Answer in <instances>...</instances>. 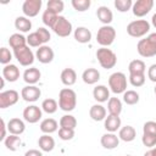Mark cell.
Instances as JSON below:
<instances>
[{"instance_id":"14","label":"cell","mask_w":156,"mask_h":156,"mask_svg":"<svg viewBox=\"0 0 156 156\" xmlns=\"http://www.w3.org/2000/svg\"><path fill=\"white\" fill-rule=\"evenodd\" d=\"M54 57H55V52L49 45H41L35 51V58L40 63H44V65L50 63V62H52Z\"/></svg>"},{"instance_id":"48","label":"cell","mask_w":156,"mask_h":156,"mask_svg":"<svg viewBox=\"0 0 156 156\" xmlns=\"http://www.w3.org/2000/svg\"><path fill=\"white\" fill-rule=\"evenodd\" d=\"M147 78H149L151 82L156 83V63H152V65L147 68Z\"/></svg>"},{"instance_id":"53","label":"cell","mask_w":156,"mask_h":156,"mask_svg":"<svg viewBox=\"0 0 156 156\" xmlns=\"http://www.w3.org/2000/svg\"><path fill=\"white\" fill-rule=\"evenodd\" d=\"M0 79H1V88H0V89H4V87H5V78L1 77Z\"/></svg>"},{"instance_id":"35","label":"cell","mask_w":156,"mask_h":156,"mask_svg":"<svg viewBox=\"0 0 156 156\" xmlns=\"http://www.w3.org/2000/svg\"><path fill=\"white\" fill-rule=\"evenodd\" d=\"M21 138L18 135H13V134H9L6 136V139L4 140V144L6 146L7 150L10 151H16L18 149V146L21 145Z\"/></svg>"},{"instance_id":"18","label":"cell","mask_w":156,"mask_h":156,"mask_svg":"<svg viewBox=\"0 0 156 156\" xmlns=\"http://www.w3.org/2000/svg\"><path fill=\"white\" fill-rule=\"evenodd\" d=\"M20 68L16 66V65H6L4 66L2 68V78H5V80L10 82V83H13L16 82L18 78H20Z\"/></svg>"},{"instance_id":"29","label":"cell","mask_w":156,"mask_h":156,"mask_svg":"<svg viewBox=\"0 0 156 156\" xmlns=\"http://www.w3.org/2000/svg\"><path fill=\"white\" fill-rule=\"evenodd\" d=\"M61 82L66 87H71L77 82V73L73 68H65L60 74Z\"/></svg>"},{"instance_id":"39","label":"cell","mask_w":156,"mask_h":156,"mask_svg":"<svg viewBox=\"0 0 156 156\" xmlns=\"http://www.w3.org/2000/svg\"><path fill=\"white\" fill-rule=\"evenodd\" d=\"M27 45L29 48H40L44 44H43L39 34L37 32H32V33H29L27 35Z\"/></svg>"},{"instance_id":"43","label":"cell","mask_w":156,"mask_h":156,"mask_svg":"<svg viewBox=\"0 0 156 156\" xmlns=\"http://www.w3.org/2000/svg\"><path fill=\"white\" fill-rule=\"evenodd\" d=\"M11 60H12V54H11V51H10L7 48L2 46V48L0 49V62H1L4 66H6V65H10Z\"/></svg>"},{"instance_id":"9","label":"cell","mask_w":156,"mask_h":156,"mask_svg":"<svg viewBox=\"0 0 156 156\" xmlns=\"http://www.w3.org/2000/svg\"><path fill=\"white\" fill-rule=\"evenodd\" d=\"M20 99V94L15 89L5 90L0 93V108H7L17 104Z\"/></svg>"},{"instance_id":"30","label":"cell","mask_w":156,"mask_h":156,"mask_svg":"<svg viewBox=\"0 0 156 156\" xmlns=\"http://www.w3.org/2000/svg\"><path fill=\"white\" fill-rule=\"evenodd\" d=\"M15 28L18 33H27L32 29V21L26 16H18L15 20Z\"/></svg>"},{"instance_id":"54","label":"cell","mask_w":156,"mask_h":156,"mask_svg":"<svg viewBox=\"0 0 156 156\" xmlns=\"http://www.w3.org/2000/svg\"><path fill=\"white\" fill-rule=\"evenodd\" d=\"M154 91H155V94H156V85H155V89H154Z\"/></svg>"},{"instance_id":"38","label":"cell","mask_w":156,"mask_h":156,"mask_svg":"<svg viewBox=\"0 0 156 156\" xmlns=\"http://www.w3.org/2000/svg\"><path fill=\"white\" fill-rule=\"evenodd\" d=\"M46 9L60 16V13L65 9V4H63L62 0H49L48 4H46Z\"/></svg>"},{"instance_id":"49","label":"cell","mask_w":156,"mask_h":156,"mask_svg":"<svg viewBox=\"0 0 156 156\" xmlns=\"http://www.w3.org/2000/svg\"><path fill=\"white\" fill-rule=\"evenodd\" d=\"M6 130H7V124L5 123V121L1 118V136H0V140L4 141L6 139Z\"/></svg>"},{"instance_id":"15","label":"cell","mask_w":156,"mask_h":156,"mask_svg":"<svg viewBox=\"0 0 156 156\" xmlns=\"http://www.w3.org/2000/svg\"><path fill=\"white\" fill-rule=\"evenodd\" d=\"M41 78V73L37 67H28L23 72V80L27 85H35Z\"/></svg>"},{"instance_id":"40","label":"cell","mask_w":156,"mask_h":156,"mask_svg":"<svg viewBox=\"0 0 156 156\" xmlns=\"http://www.w3.org/2000/svg\"><path fill=\"white\" fill-rule=\"evenodd\" d=\"M115 7L119 12H128L133 7V1L132 0H115L113 2Z\"/></svg>"},{"instance_id":"42","label":"cell","mask_w":156,"mask_h":156,"mask_svg":"<svg viewBox=\"0 0 156 156\" xmlns=\"http://www.w3.org/2000/svg\"><path fill=\"white\" fill-rule=\"evenodd\" d=\"M145 73L143 74H129V83L135 87V88H139V87H143L144 83H145Z\"/></svg>"},{"instance_id":"22","label":"cell","mask_w":156,"mask_h":156,"mask_svg":"<svg viewBox=\"0 0 156 156\" xmlns=\"http://www.w3.org/2000/svg\"><path fill=\"white\" fill-rule=\"evenodd\" d=\"M73 37L76 39V41L80 43V44H87L91 40V32L90 29H88L87 27H77L73 32Z\"/></svg>"},{"instance_id":"37","label":"cell","mask_w":156,"mask_h":156,"mask_svg":"<svg viewBox=\"0 0 156 156\" xmlns=\"http://www.w3.org/2000/svg\"><path fill=\"white\" fill-rule=\"evenodd\" d=\"M139 99L140 96L135 90H126L123 93V101L127 105H135L139 102Z\"/></svg>"},{"instance_id":"13","label":"cell","mask_w":156,"mask_h":156,"mask_svg":"<svg viewBox=\"0 0 156 156\" xmlns=\"http://www.w3.org/2000/svg\"><path fill=\"white\" fill-rule=\"evenodd\" d=\"M41 96V90L37 85H26L21 90V98L27 102H35Z\"/></svg>"},{"instance_id":"19","label":"cell","mask_w":156,"mask_h":156,"mask_svg":"<svg viewBox=\"0 0 156 156\" xmlns=\"http://www.w3.org/2000/svg\"><path fill=\"white\" fill-rule=\"evenodd\" d=\"M93 98L99 104L106 102L110 99V89L104 84H99L93 89Z\"/></svg>"},{"instance_id":"25","label":"cell","mask_w":156,"mask_h":156,"mask_svg":"<svg viewBox=\"0 0 156 156\" xmlns=\"http://www.w3.org/2000/svg\"><path fill=\"white\" fill-rule=\"evenodd\" d=\"M121 118L119 116H112L108 115L104 121V127L108 133H115L121 129Z\"/></svg>"},{"instance_id":"4","label":"cell","mask_w":156,"mask_h":156,"mask_svg":"<svg viewBox=\"0 0 156 156\" xmlns=\"http://www.w3.org/2000/svg\"><path fill=\"white\" fill-rule=\"evenodd\" d=\"M151 24L146 20H135L128 23L127 33L133 38H141L150 32Z\"/></svg>"},{"instance_id":"8","label":"cell","mask_w":156,"mask_h":156,"mask_svg":"<svg viewBox=\"0 0 156 156\" xmlns=\"http://www.w3.org/2000/svg\"><path fill=\"white\" fill-rule=\"evenodd\" d=\"M51 29L56 35H58L61 38H66L72 33L73 27H72V23L69 22V20H67L65 16L60 15L57 21H56V23L54 24V27Z\"/></svg>"},{"instance_id":"5","label":"cell","mask_w":156,"mask_h":156,"mask_svg":"<svg viewBox=\"0 0 156 156\" xmlns=\"http://www.w3.org/2000/svg\"><path fill=\"white\" fill-rule=\"evenodd\" d=\"M116 39V29L112 26H101L96 33V41L101 48H108Z\"/></svg>"},{"instance_id":"23","label":"cell","mask_w":156,"mask_h":156,"mask_svg":"<svg viewBox=\"0 0 156 156\" xmlns=\"http://www.w3.org/2000/svg\"><path fill=\"white\" fill-rule=\"evenodd\" d=\"M38 146L44 152H50L55 149V140L50 134H43L38 139Z\"/></svg>"},{"instance_id":"47","label":"cell","mask_w":156,"mask_h":156,"mask_svg":"<svg viewBox=\"0 0 156 156\" xmlns=\"http://www.w3.org/2000/svg\"><path fill=\"white\" fill-rule=\"evenodd\" d=\"M143 133L144 134H151L156 135V122L155 121H147L143 126Z\"/></svg>"},{"instance_id":"28","label":"cell","mask_w":156,"mask_h":156,"mask_svg":"<svg viewBox=\"0 0 156 156\" xmlns=\"http://www.w3.org/2000/svg\"><path fill=\"white\" fill-rule=\"evenodd\" d=\"M9 45L12 50L27 46V37H24L22 33H13L9 38Z\"/></svg>"},{"instance_id":"50","label":"cell","mask_w":156,"mask_h":156,"mask_svg":"<svg viewBox=\"0 0 156 156\" xmlns=\"http://www.w3.org/2000/svg\"><path fill=\"white\" fill-rule=\"evenodd\" d=\"M24 156H43V151L37 150V149H30V150L26 151Z\"/></svg>"},{"instance_id":"17","label":"cell","mask_w":156,"mask_h":156,"mask_svg":"<svg viewBox=\"0 0 156 156\" xmlns=\"http://www.w3.org/2000/svg\"><path fill=\"white\" fill-rule=\"evenodd\" d=\"M7 130H9V134L21 135L26 130V124L21 118L13 117L7 122Z\"/></svg>"},{"instance_id":"3","label":"cell","mask_w":156,"mask_h":156,"mask_svg":"<svg viewBox=\"0 0 156 156\" xmlns=\"http://www.w3.org/2000/svg\"><path fill=\"white\" fill-rule=\"evenodd\" d=\"M96 58L100 66L105 69H111L117 63V55L108 48H100L96 50Z\"/></svg>"},{"instance_id":"56","label":"cell","mask_w":156,"mask_h":156,"mask_svg":"<svg viewBox=\"0 0 156 156\" xmlns=\"http://www.w3.org/2000/svg\"><path fill=\"white\" fill-rule=\"evenodd\" d=\"M126 156H132V155H126Z\"/></svg>"},{"instance_id":"52","label":"cell","mask_w":156,"mask_h":156,"mask_svg":"<svg viewBox=\"0 0 156 156\" xmlns=\"http://www.w3.org/2000/svg\"><path fill=\"white\" fill-rule=\"evenodd\" d=\"M151 24L156 28V13H154V15H152V17H151Z\"/></svg>"},{"instance_id":"33","label":"cell","mask_w":156,"mask_h":156,"mask_svg":"<svg viewBox=\"0 0 156 156\" xmlns=\"http://www.w3.org/2000/svg\"><path fill=\"white\" fill-rule=\"evenodd\" d=\"M40 107H41L43 112H45V113H48V115H52V113H55V112L57 111V108H58V102H57L55 99H52V98H48V99L43 100Z\"/></svg>"},{"instance_id":"6","label":"cell","mask_w":156,"mask_h":156,"mask_svg":"<svg viewBox=\"0 0 156 156\" xmlns=\"http://www.w3.org/2000/svg\"><path fill=\"white\" fill-rule=\"evenodd\" d=\"M108 88L113 94H123L127 90V76L123 72H115L108 77Z\"/></svg>"},{"instance_id":"41","label":"cell","mask_w":156,"mask_h":156,"mask_svg":"<svg viewBox=\"0 0 156 156\" xmlns=\"http://www.w3.org/2000/svg\"><path fill=\"white\" fill-rule=\"evenodd\" d=\"M71 4L77 12H84L90 7L91 1L90 0H72Z\"/></svg>"},{"instance_id":"11","label":"cell","mask_w":156,"mask_h":156,"mask_svg":"<svg viewBox=\"0 0 156 156\" xmlns=\"http://www.w3.org/2000/svg\"><path fill=\"white\" fill-rule=\"evenodd\" d=\"M154 7V0H136L133 2V15L135 17H144L147 15Z\"/></svg>"},{"instance_id":"1","label":"cell","mask_w":156,"mask_h":156,"mask_svg":"<svg viewBox=\"0 0 156 156\" xmlns=\"http://www.w3.org/2000/svg\"><path fill=\"white\" fill-rule=\"evenodd\" d=\"M77 106V94L71 88H63L58 93V107L65 112H71Z\"/></svg>"},{"instance_id":"7","label":"cell","mask_w":156,"mask_h":156,"mask_svg":"<svg viewBox=\"0 0 156 156\" xmlns=\"http://www.w3.org/2000/svg\"><path fill=\"white\" fill-rule=\"evenodd\" d=\"M13 56L17 60V62L23 66V67H29L33 65L34 60H35V54H33L32 49H29V46H23L20 49L13 50Z\"/></svg>"},{"instance_id":"31","label":"cell","mask_w":156,"mask_h":156,"mask_svg":"<svg viewBox=\"0 0 156 156\" xmlns=\"http://www.w3.org/2000/svg\"><path fill=\"white\" fill-rule=\"evenodd\" d=\"M122 101L113 96V98H110L108 101H107V111H108V115H112V116H119L121 112H122Z\"/></svg>"},{"instance_id":"21","label":"cell","mask_w":156,"mask_h":156,"mask_svg":"<svg viewBox=\"0 0 156 156\" xmlns=\"http://www.w3.org/2000/svg\"><path fill=\"white\" fill-rule=\"evenodd\" d=\"M96 16L102 26H110V23L113 21V13L107 6H99L96 10Z\"/></svg>"},{"instance_id":"51","label":"cell","mask_w":156,"mask_h":156,"mask_svg":"<svg viewBox=\"0 0 156 156\" xmlns=\"http://www.w3.org/2000/svg\"><path fill=\"white\" fill-rule=\"evenodd\" d=\"M144 156H156V152H155L154 147H152V149H150L149 151H146V152L144 154Z\"/></svg>"},{"instance_id":"46","label":"cell","mask_w":156,"mask_h":156,"mask_svg":"<svg viewBox=\"0 0 156 156\" xmlns=\"http://www.w3.org/2000/svg\"><path fill=\"white\" fill-rule=\"evenodd\" d=\"M35 32L39 34V37H40V39H41V41H43V44H44V45H46V43L51 39V34H50L49 29H48V28H45V27H39Z\"/></svg>"},{"instance_id":"44","label":"cell","mask_w":156,"mask_h":156,"mask_svg":"<svg viewBox=\"0 0 156 156\" xmlns=\"http://www.w3.org/2000/svg\"><path fill=\"white\" fill-rule=\"evenodd\" d=\"M58 138L61 140L68 141L74 138V129H68V128H60L58 129Z\"/></svg>"},{"instance_id":"24","label":"cell","mask_w":156,"mask_h":156,"mask_svg":"<svg viewBox=\"0 0 156 156\" xmlns=\"http://www.w3.org/2000/svg\"><path fill=\"white\" fill-rule=\"evenodd\" d=\"M82 79H83V82L85 84L93 85V84H95V83L99 82V79H100V72L96 68H93V67L87 68L82 73Z\"/></svg>"},{"instance_id":"10","label":"cell","mask_w":156,"mask_h":156,"mask_svg":"<svg viewBox=\"0 0 156 156\" xmlns=\"http://www.w3.org/2000/svg\"><path fill=\"white\" fill-rule=\"evenodd\" d=\"M41 116H43V110H41V107H39L37 105H29V106H27L23 110V113H22L23 119L26 122L30 123V124L39 122V119H41Z\"/></svg>"},{"instance_id":"2","label":"cell","mask_w":156,"mask_h":156,"mask_svg":"<svg viewBox=\"0 0 156 156\" xmlns=\"http://www.w3.org/2000/svg\"><path fill=\"white\" fill-rule=\"evenodd\" d=\"M136 51L141 57L156 56V33H150L144 39H140L136 45Z\"/></svg>"},{"instance_id":"16","label":"cell","mask_w":156,"mask_h":156,"mask_svg":"<svg viewBox=\"0 0 156 156\" xmlns=\"http://www.w3.org/2000/svg\"><path fill=\"white\" fill-rule=\"evenodd\" d=\"M101 146L107 150H113L119 145V138L115 133H105L100 139Z\"/></svg>"},{"instance_id":"27","label":"cell","mask_w":156,"mask_h":156,"mask_svg":"<svg viewBox=\"0 0 156 156\" xmlns=\"http://www.w3.org/2000/svg\"><path fill=\"white\" fill-rule=\"evenodd\" d=\"M136 136V130L134 129V127L132 126H124V127H121V129L118 130V138L119 140L122 141H126V143H130L135 139Z\"/></svg>"},{"instance_id":"32","label":"cell","mask_w":156,"mask_h":156,"mask_svg":"<svg viewBox=\"0 0 156 156\" xmlns=\"http://www.w3.org/2000/svg\"><path fill=\"white\" fill-rule=\"evenodd\" d=\"M129 74H143L146 71L145 62L143 60H133L128 65Z\"/></svg>"},{"instance_id":"12","label":"cell","mask_w":156,"mask_h":156,"mask_svg":"<svg viewBox=\"0 0 156 156\" xmlns=\"http://www.w3.org/2000/svg\"><path fill=\"white\" fill-rule=\"evenodd\" d=\"M43 1L41 0H26L22 4V12L26 17H35L38 16L39 11L41 10Z\"/></svg>"},{"instance_id":"55","label":"cell","mask_w":156,"mask_h":156,"mask_svg":"<svg viewBox=\"0 0 156 156\" xmlns=\"http://www.w3.org/2000/svg\"><path fill=\"white\" fill-rule=\"evenodd\" d=\"M154 150H155V152H156V147H154Z\"/></svg>"},{"instance_id":"20","label":"cell","mask_w":156,"mask_h":156,"mask_svg":"<svg viewBox=\"0 0 156 156\" xmlns=\"http://www.w3.org/2000/svg\"><path fill=\"white\" fill-rule=\"evenodd\" d=\"M89 116L93 121L95 122H100V121H105V118L107 117V111L106 108L101 105V104H95L90 107L89 110Z\"/></svg>"},{"instance_id":"36","label":"cell","mask_w":156,"mask_h":156,"mask_svg":"<svg viewBox=\"0 0 156 156\" xmlns=\"http://www.w3.org/2000/svg\"><path fill=\"white\" fill-rule=\"evenodd\" d=\"M77 127V119L74 116L67 113L63 115L60 118V128H68V129H76Z\"/></svg>"},{"instance_id":"45","label":"cell","mask_w":156,"mask_h":156,"mask_svg":"<svg viewBox=\"0 0 156 156\" xmlns=\"http://www.w3.org/2000/svg\"><path fill=\"white\" fill-rule=\"evenodd\" d=\"M141 143L144 146L146 147H155L156 145V135H151V134H144L143 133V136H141Z\"/></svg>"},{"instance_id":"26","label":"cell","mask_w":156,"mask_h":156,"mask_svg":"<svg viewBox=\"0 0 156 156\" xmlns=\"http://www.w3.org/2000/svg\"><path fill=\"white\" fill-rule=\"evenodd\" d=\"M58 124H60V123H57L56 119L49 117V118H45V119H43V121L40 122L39 128H40V130H41L44 134H52V133L57 132Z\"/></svg>"},{"instance_id":"34","label":"cell","mask_w":156,"mask_h":156,"mask_svg":"<svg viewBox=\"0 0 156 156\" xmlns=\"http://www.w3.org/2000/svg\"><path fill=\"white\" fill-rule=\"evenodd\" d=\"M57 18H58V15H56L55 12H52V11H50L48 9L44 10V12L41 15V21H43L44 26L45 27H49V28H52L54 27V24L56 23Z\"/></svg>"}]
</instances>
